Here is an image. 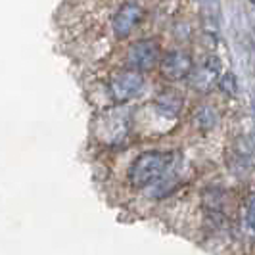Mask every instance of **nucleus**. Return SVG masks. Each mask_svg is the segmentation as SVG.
I'll list each match as a JSON object with an SVG mask.
<instances>
[{"label":"nucleus","mask_w":255,"mask_h":255,"mask_svg":"<svg viewBox=\"0 0 255 255\" xmlns=\"http://www.w3.org/2000/svg\"><path fill=\"white\" fill-rule=\"evenodd\" d=\"M171 163H173V153L169 152L142 153L128 169V180L136 188L150 186L161 177H165V173L171 169Z\"/></svg>","instance_id":"obj_1"},{"label":"nucleus","mask_w":255,"mask_h":255,"mask_svg":"<svg viewBox=\"0 0 255 255\" xmlns=\"http://www.w3.org/2000/svg\"><path fill=\"white\" fill-rule=\"evenodd\" d=\"M159 62V46L153 40H138L128 48V65L136 71H148Z\"/></svg>","instance_id":"obj_2"},{"label":"nucleus","mask_w":255,"mask_h":255,"mask_svg":"<svg viewBox=\"0 0 255 255\" xmlns=\"http://www.w3.org/2000/svg\"><path fill=\"white\" fill-rule=\"evenodd\" d=\"M144 89V77L136 71L121 73L112 81V94L117 102H128L136 98Z\"/></svg>","instance_id":"obj_3"},{"label":"nucleus","mask_w":255,"mask_h":255,"mask_svg":"<svg viewBox=\"0 0 255 255\" xmlns=\"http://www.w3.org/2000/svg\"><path fill=\"white\" fill-rule=\"evenodd\" d=\"M140 19H142V8L138 4H134V2L123 4L114 17L115 37L117 38L128 37V35L134 31V27L140 23Z\"/></svg>","instance_id":"obj_4"},{"label":"nucleus","mask_w":255,"mask_h":255,"mask_svg":"<svg viewBox=\"0 0 255 255\" xmlns=\"http://www.w3.org/2000/svg\"><path fill=\"white\" fill-rule=\"evenodd\" d=\"M161 69L167 79H173V81L184 79L190 75L192 71V58L182 50L169 52L161 62Z\"/></svg>","instance_id":"obj_5"},{"label":"nucleus","mask_w":255,"mask_h":255,"mask_svg":"<svg viewBox=\"0 0 255 255\" xmlns=\"http://www.w3.org/2000/svg\"><path fill=\"white\" fill-rule=\"evenodd\" d=\"M217 75H219L217 65L205 62L204 65H200L194 71H190V81L198 90H209V87L217 81Z\"/></svg>","instance_id":"obj_6"},{"label":"nucleus","mask_w":255,"mask_h":255,"mask_svg":"<svg viewBox=\"0 0 255 255\" xmlns=\"http://www.w3.org/2000/svg\"><path fill=\"white\" fill-rule=\"evenodd\" d=\"M157 106H159V110L165 112L167 115H177L180 112V108H182V100H180V96L169 92V94H161V96L157 98Z\"/></svg>","instance_id":"obj_7"},{"label":"nucleus","mask_w":255,"mask_h":255,"mask_svg":"<svg viewBox=\"0 0 255 255\" xmlns=\"http://www.w3.org/2000/svg\"><path fill=\"white\" fill-rule=\"evenodd\" d=\"M221 90L225 92V94H229V96H234L236 94V89H238V83H236V79L232 73H225V75L221 77Z\"/></svg>","instance_id":"obj_8"},{"label":"nucleus","mask_w":255,"mask_h":255,"mask_svg":"<svg viewBox=\"0 0 255 255\" xmlns=\"http://www.w3.org/2000/svg\"><path fill=\"white\" fill-rule=\"evenodd\" d=\"M246 217H248V225L255 229V194L250 198V204H248V211H246Z\"/></svg>","instance_id":"obj_9"},{"label":"nucleus","mask_w":255,"mask_h":255,"mask_svg":"<svg viewBox=\"0 0 255 255\" xmlns=\"http://www.w3.org/2000/svg\"><path fill=\"white\" fill-rule=\"evenodd\" d=\"M252 2H254V4H255V0H252Z\"/></svg>","instance_id":"obj_10"}]
</instances>
